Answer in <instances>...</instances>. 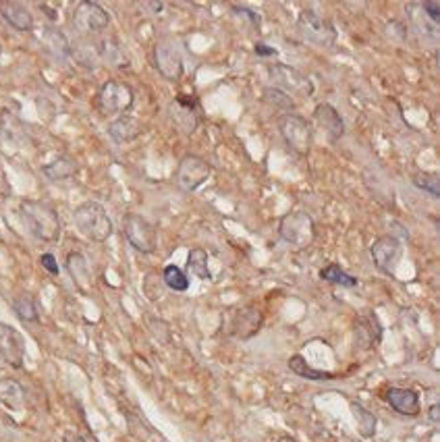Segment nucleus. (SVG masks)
I'll return each mask as SVG.
<instances>
[{
  "mask_svg": "<svg viewBox=\"0 0 440 442\" xmlns=\"http://www.w3.org/2000/svg\"><path fill=\"white\" fill-rule=\"evenodd\" d=\"M71 23L80 34H98V32H104L108 27L110 15L98 3L84 0V3H80L75 7V11H73Z\"/></svg>",
  "mask_w": 440,
  "mask_h": 442,
  "instance_id": "obj_11",
  "label": "nucleus"
},
{
  "mask_svg": "<svg viewBox=\"0 0 440 442\" xmlns=\"http://www.w3.org/2000/svg\"><path fill=\"white\" fill-rule=\"evenodd\" d=\"M77 442H90V440H88V438H80Z\"/></svg>",
  "mask_w": 440,
  "mask_h": 442,
  "instance_id": "obj_39",
  "label": "nucleus"
},
{
  "mask_svg": "<svg viewBox=\"0 0 440 442\" xmlns=\"http://www.w3.org/2000/svg\"><path fill=\"white\" fill-rule=\"evenodd\" d=\"M123 235L131 243V247L139 254H154L158 247V231L156 227L139 214H125L123 218Z\"/></svg>",
  "mask_w": 440,
  "mask_h": 442,
  "instance_id": "obj_6",
  "label": "nucleus"
},
{
  "mask_svg": "<svg viewBox=\"0 0 440 442\" xmlns=\"http://www.w3.org/2000/svg\"><path fill=\"white\" fill-rule=\"evenodd\" d=\"M262 96H264V100H266L268 104H272V106H276V108H280V110H286V112H289V110L295 108V102H293V98H291L289 94L276 90V88H266Z\"/></svg>",
  "mask_w": 440,
  "mask_h": 442,
  "instance_id": "obj_31",
  "label": "nucleus"
},
{
  "mask_svg": "<svg viewBox=\"0 0 440 442\" xmlns=\"http://www.w3.org/2000/svg\"><path fill=\"white\" fill-rule=\"evenodd\" d=\"M419 9L424 11V17L430 23L438 25V19H440V3H438V0H424V3L419 5Z\"/></svg>",
  "mask_w": 440,
  "mask_h": 442,
  "instance_id": "obj_33",
  "label": "nucleus"
},
{
  "mask_svg": "<svg viewBox=\"0 0 440 442\" xmlns=\"http://www.w3.org/2000/svg\"><path fill=\"white\" fill-rule=\"evenodd\" d=\"M98 54H100L106 62H110V64H114V66H125V64H127L123 50H121L112 40L102 42V48H98Z\"/></svg>",
  "mask_w": 440,
  "mask_h": 442,
  "instance_id": "obj_32",
  "label": "nucleus"
},
{
  "mask_svg": "<svg viewBox=\"0 0 440 442\" xmlns=\"http://www.w3.org/2000/svg\"><path fill=\"white\" fill-rule=\"evenodd\" d=\"M66 268L71 272V276L75 278L77 284H86L90 280V268H88V262H86V256L80 254V251H73L66 256Z\"/></svg>",
  "mask_w": 440,
  "mask_h": 442,
  "instance_id": "obj_27",
  "label": "nucleus"
},
{
  "mask_svg": "<svg viewBox=\"0 0 440 442\" xmlns=\"http://www.w3.org/2000/svg\"><path fill=\"white\" fill-rule=\"evenodd\" d=\"M0 54H3V46H0Z\"/></svg>",
  "mask_w": 440,
  "mask_h": 442,
  "instance_id": "obj_40",
  "label": "nucleus"
},
{
  "mask_svg": "<svg viewBox=\"0 0 440 442\" xmlns=\"http://www.w3.org/2000/svg\"><path fill=\"white\" fill-rule=\"evenodd\" d=\"M297 29H300V36H302L306 42H310L312 46H316V48H326V50H330V48H334L337 38H339L334 25H332L326 17H322L320 13L310 11V9L300 13Z\"/></svg>",
  "mask_w": 440,
  "mask_h": 442,
  "instance_id": "obj_5",
  "label": "nucleus"
},
{
  "mask_svg": "<svg viewBox=\"0 0 440 442\" xmlns=\"http://www.w3.org/2000/svg\"><path fill=\"white\" fill-rule=\"evenodd\" d=\"M162 280H164V284H167L171 291H177V293H185V291L189 288V278H187V274H185L179 266H175V264H171V266L164 268Z\"/></svg>",
  "mask_w": 440,
  "mask_h": 442,
  "instance_id": "obj_28",
  "label": "nucleus"
},
{
  "mask_svg": "<svg viewBox=\"0 0 440 442\" xmlns=\"http://www.w3.org/2000/svg\"><path fill=\"white\" fill-rule=\"evenodd\" d=\"M387 403L405 417H415L419 413V395L411 389H399V386H391L384 393Z\"/></svg>",
  "mask_w": 440,
  "mask_h": 442,
  "instance_id": "obj_15",
  "label": "nucleus"
},
{
  "mask_svg": "<svg viewBox=\"0 0 440 442\" xmlns=\"http://www.w3.org/2000/svg\"><path fill=\"white\" fill-rule=\"evenodd\" d=\"M370 256L376 264V268L384 274H393L395 266L401 258V243L399 239H395L393 235H384L378 237L372 247H370Z\"/></svg>",
  "mask_w": 440,
  "mask_h": 442,
  "instance_id": "obj_12",
  "label": "nucleus"
},
{
  "mask_svg": "<svg viewBox=\"0 0 440 442\" xmlns=\"http://www.w3.org/2000/svg\"><path fill=\"white\" fill-rule=\"evenodd\" d=\"M320 278L326 280V282H330V284H339V286H347V288L357 286V282H359L357 276L347 274L339 264H328V266H324V268L320 270Z\"/></svg>",
  "mask_w": 440,
  "mask_h": 442,
  "instance_id": "obj_26",
  "label": "nucleus"
},
{
  "mask_svg": "<svg viewBox=\"0 0 440 442\" xmlns=\"http://www.w3.org/2000/svg\"><path fill=\"white\" fill-rule=\"evenodd\" d=\"M80 171V164L77 160H73L71 156H60L56 158L54 162L46 164L42 169V173L50 179V181H64V179H71V177H75Z\"/></svg>",
  "mask_w": 440,
  "mask_h": 442,
  "instance_id": "obj_22",
  "label": "nucleus"
},
{
  "mask_svg": "<svg viewBox=\"0 0 440 442\" xmlns=\"http://www.w3.org/2000/svg\"><path fill=\"white\" fill-rule=\"evenodd\" d=\"M212 175V167L206 158L195 156V154H187L181 158L177 173H175V183L181 191L191 193L195 189H199Z\"/></svg>",
  "mask_w": 440,
  "mask_h": 442,
  "instance_id": "obj_10",
  "label": "nucleus"
},
{
  "mask_svg": "<svg viewBox=\"0 0 440 442\" xmlns=\"http://www.w3.org/2000/svg\"><path fill=\"white\" fill-rule=\"evenodd\" d=\"M262 322H264V316L260 310H256L254 306L241 308L233 318V334L239 336L241 341H247L260 332Z\"/></svg>",
  "mask_w": 440,
  "mask_h": 442,
  "instance_id": "obj_17",
  "label": "nucleus"
},
{
  "mask_svg": "<svg viewBox=\"0 0 440 442\" xmlns=\"http://www.w3.org/2000/svg\"><path fill=\"white\" fill-rule=\"evenodd\" d=\"M428 413H430V421H432V423H438V419H440V407H438V403L430 405Z\"/></svg>",
  "mask_w": 440,
  "mask_h": 442,
  "instance_id": "obj_37",
  "label": "nucleus"
},
{
  "mask_svg": "<svg viewBox=\"0 0 440 442\" xmlns=\"http://www.w3.org/2000/svg\"><path fill=\"white\" fill-rule=\"evenodd\" d=\"M278 131L293 154H297V156L310 154L312 143H314V133H312L310 123L304 116L293 114V112L282 114L278 121Z\"/></svg>",
  "mask_w": 440,
  "mask_h": 442,
  "instance_id": "obj_4",
  "label": "nucleus"
},
{
  "mask_svg": "<svg viewBox=\"0 0 440 442\" xmlns=\"http://www.w3.org/2000/svg\"><path fill=\"white\" fill-rule=\"evenodd\" d=\"M40 264H42V266H44V268H46V270L52 274V276H58V272H60V270H58L56 258H54L52 254H44V256L40 258Z\"/></svg>",
  "mask_w": 440,
  "mask_h": 442,
  "instance_id": "obj_35",
  "label": "nucleus"
},
{
  "mask_svg": "<svg viewBox=\"0 0 440 442\" xmlns=\"http://www.w3.org/2000/svg\"><path fill=\"white\" fill-rule=\"evenodd\" d=\"M231 11H233L235 15L243 17V19H249V21H252V25L260 27V17H258V13H254V11H249V9H245V7H231Z\"/></svg>",
  "mask_w": 440,
  "mask_h": 442,
  "instance_id": "obj_34",
  "label": "nucleus"
},
{
  "mask_svg": "<svg viewBox=\"0 0 440 442\" xmlns=\"http://www.w3.org/2000/svg\"><path fill=\"white\" fill-rule=\"evenodd\" d=\"M382 336V326L376 318V314H368V316H361L355 322V339L359 343L361 349H372L374 345L380 343Z\"/></svg>",
  "mask_w": 440,
  "mask_h": 442,
  "instance_id": "obj_18",
  "label": "nucleus"
},
{
  "mask_svg": "<svg viewBox=\"0 0 440 442\" xmlns=\"http://www.w3.org/2000/svg\"><path fill=\"white\" fill-rule=\"evenodd\" d=\"M278 235L284 243L293 245L295 249H308L316 239V225L314 218L308 212L295 210L280 218Z\"/></svg>",
  "mask_w": 440,
  "mask_h": 442,
  "instance_id": "obj_3",
  "label": "nucleus"
},
{
  "mask_svg": "<svg viewBox=\"0 0 440 442\" xmlns=\"http://www.w3.org/2000/svg\"><path fill=\"white\" fill-rule=\"evenodd\" d=\"M0 355L7 363L13 367L23 365V355H25V343L23 336L9 324L0 322Z\"/></svg>",
  "mask_w": 440,
  "mask_h": 442,
  "instance_id": "obj_14",
  "label": "nucleus"
},
{
  "mask_svg": "<svg viewBox=\"0 0 440 442\" xmlns=\"http://www.w3.org/2000/svg\"><path fill=\"white\" fill-rule=\"evenodd\" d=\"M314 121H316V125L326 133V137H328L330 141H337V139H341V137L345 135V123H343L339 110H337L334 106L326 104V102H324V104H318V106L314 108Z\"/></svg>",
  "mask_w": 440,
  "mask_h": 442,
  "instance_id": "obj_16",
  "label": "nucleus"
},
{
  "mask_svg": "<svg viewBox=\"0 0 440 442\" xmlns=\"http://www.w3.org/2000/svg\"><path fill=\"white\" fill-rule=\"evenodd\" d=\"M135 102V94L133 90L125 84V82H119V79H110L106 82L98 96H96V104H98V110L104 114V116H114V114H125Z\"/></svg>",
  "mask_w": 440,
  "mask_h": 442,
  "instance_id": "obj_7",
  "label": "nucleus"
},
{
  "mask_svg": "<svg viewBox=\"0 0 440 442\" xmlns=\"http://www.w3.org/2000/svg\"><path fill=\"white\" fill-rule=\"evenodd\" d=\"M0 15H3V19L19 29V32H32L34 27V17L29 13V9L21 3H3L0 5Z\"/></svg>",
  "mask_w": 440,
  "mask_h": 442,
  "instance_id": "obj_19",
  "label": "nucleus"
},
{
  "mask_svg": "<svg viewBox=\"0 0 440 442\" xmlns=\"http://www.w3.org/2000/svg\"><path fill=\"white\" fill-rule=\"evenodd\" d=\"M13 308L23 322H38V308H36V304L29 295H21V297H17Z\"/></svg>",
  "mask_w": 440,
  "mask_h": 442,
  "instance_id": "obj_30",
  "label": "nucleus"
},
{
  "mask_svg": "<svg viewBox=\"0 0 440 442\" xmlns=\"http://www.w3.org/2000/svg\"><path fill=\"white\" fill-rule=\"evenodd\" d=\"M152 60L154 66L160 75L169 82H177L183 77V56H181V48L177 46V42L173 38H162L154 44L152 50Z\"/></svg>",
  "mask_w": 440,
  "mask_h": 442,
  "instance_id": "obj_9",
  "label": "nucleus"
},
{
  "mask_svg": "<svg viewBox=\"0 0 440 442\" xmlns=\"http://www.w3.org/2000/svg\"><path fill=\"white\" fill-rule=\"evenodd\" d=\"M268 75H270V82H272V88L289 94V96H302V98H308L314 94V86L312 82L304 75L302 71L293 69L289 64H282V62H276V64H270L268 69Z\"/></svg>",
  "mask_w": 440,
  "mask_h": 442,
  "instance_id": "obj_8",
  "label": "nucleus"
},
{
  "mask_svg": "<svg viewBox=\"0 0 440 442\" xmlns=\"http://www.w3.org/2000/svg\"><path fill=\"white\" fill-rule=\"evenodd\" d=\"M21 216L27 223L34 237L48 241V243L58 241L60 220H58L54 206H50L48 201H42V199H25L21 204Z\"/></svg>",
  "mask_w": 440,
  "mask_h": 442,
  "instance_id": "obj_1",
  "label": "nucleus"
},
{
  "mask_svg": "<svg viewBox=\"0 0 440 442\" xmlns=\"http://www.w3.org/2000/svg\"><path fill=\"white\" fill-rule=\"evenodd\" d=\"M413 185L421 191H426L430 197L438 199L440 197V185H438V175L436 173H417L413 177Z\"/></svg>",
  "mask_w": 440,
  "mask_h": 442,
  "instance_id": "obj_29",
  "label": "nucleus"
},
{
  "mask_svg": "<svg viewBox=\"0 0 440 442\" xmlns=\"http://www.w3.org/2000/svg\"><path fill=\"white\" fill-rule=\"evenodd\" d=\"M171 121L181 133L191 135L197 129V123H199L195 100H191L189 96H177L171 102Z\"/></svg>",
  "mask_w": 440,
  "mask_h": 442,
  "instance_id": "obj_13",
  "label": "nucleus"
},
{
  "mask_svg": "<svg viewBox=\"0 0 440 442\" xmlns=\"http://www.w3.org/2000/svg\"><path fill=\"white\" fill-rule=\"evenodd\" d=\"M40 40H42L44 48H46V52H50L54 58H66V56H71V44H69L66 36L60 29L48 25V27L42 29Z\"/></svg>",
  "mask_w": 440,
  "mask_h": 442,
  "instance_id": "obj_20",
  "label": "nucleus"
},
{
  "mask_svg": "<svg viewBox=\"0 0 440 442\" xmlns=\"http://www.w3.org/2000/svg\"><path fill=\"white\" fill-rule=\"evenodd\" d=\"M73 220H75L77 231L90 241L104 243L112 237V220L106 208L98 201H84L82 206H77L73 212Z\"/></svg>",
  "mask_w": 440,
  "mask_h": 442,
  "instance_id": "obj_2",
  "label": "nucleus"
},
{
  "mask_svg": "<svg viewBox=\"0 0 440 442\" xmlns=\"http://www.w3.org/2000/svg\"><path fill=\"white\" fill-rule=\"evenodd\" d=\"M210 258H208V251L201 249V247H193L189 249V256H187V268L201 280H212V272H210V266H208Z\"/></svg>",
  "mask_w": 440,
  "mask_h": 442,
  "instance_id": "obj_25",
  "label": "nucleus"
},
{
  "mask_svg": "<svg viewBox=\"0 0 440 442\" xmlns=\"http://www.w3.org/2000/svg\"><path fill=\"white\" fill-rule=\"evenodd\" d=\"M289 370L295 372L297 376L306 378V380H314V382H324V380H332L334 374L332 372H322V370H314V367L306 361V357L302 355H293L289 359Z\"/></svg>",
  "mask_w": 440,
  "mask_h": 442,
  "instance_id": "obj_23",
  "label": "nucleus"
},
{
  "mask_svg": "<svg viewBox=\"0 0 440 442\" xmlns=\"http://www.w3.org/2000/svg\"><path fill=\"white\" fill-rule=\"evenodd\" d=\"M141 133V127L135 119L123 114L119 119H114L110 125H108V135L117 141V143H129L133 141L135 137H139Z\"/></svg>",
  "mask_w": 440,
  "mask_h": 442,
  "instance_id": "obj_21",
  "label": "nucleus"
},
{
  "mask_svg": "<svg viewBox=\"0 0 440 442\" xmlns=\"http://www.w3.org/2000/svg\"><path fill=\"white\" fill-rule=\"evenodd\" d=\"M351 411H353V417H355V423H357V432L359 436L363 438H372L376 434V415L372 411H368L363 405L359 403H351Z\"/></svg>",
  "mask_w": 440,
  "mask_h": 442,
  "instance_id": "obj_24",
  "label": "nucleus"
},
{
  "mask_svg": "<svg viewBox=\"0 0 440 442\" xmlns=\"http://www.w3.org/2000/svg\"><path fill=\"white\" fill-rule=\"evenodd\" d=\"M278 442H297V440H295V438H291V436H282Z\"/></svg>",
  "mask_w": 440,
  "mask_h": 442,
  "instance_id": "obj_38",
  "label": "nucleus"
},
{
  "mask_svg": "<svg viewBox=\"0 0 440 442\" xmlns=\"http://www.w3.org/2000/svg\"><path fill=\"white\" fill-rule=\"evenodd\" d=\"M254 52H256L258 56H276V54H278L276 48H270V46H266V44H256V46H254Z\"/></svg>",
  "mask_w": 440,
  "mask_h": 442,
  "instance_id": "obj_36",
  "label": "nucleus"
}]
</instances>
